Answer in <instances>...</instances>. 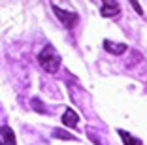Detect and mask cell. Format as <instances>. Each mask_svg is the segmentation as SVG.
Segmentation results:
<instances>
[{
  "label": "cell",
  "mask_w": 147,
  "mask_h": 145,
  "mask_svg": "<svg viewBox=\"0 0 147 145\" xmlns=\"http://www.w3.org/2000/svg\"><path fill=\"white\" fill-rule=\"evenodd\" d=\"M130 4H132V8H134L136 11L140 13V15H142V13H143V11H142V8H140V6H138V2H130Z\"/></svg>",
  "instance_id": "obj_9"
},
{
  "label": "cell",
  "mask_w": 147,
  "mask_h": 145,
  "mask_svg": "<svg viewBox=\"0 0 147 145\" xmlns=\"http://www.w3.org/2000/svg\"><path fill=\"white\" fill-rule=\"evenodd\" d=\"M53 11H55V15L59 19H61V23L64 26H68V28H72V26L78 25L79 17H78V13H74V11H64L62 8H59V6H51Z\"/></svg>",
  "instance_id": "obj_2"
},
{
  "label": "cell",
  "mask_w": 147,
  "mask_h": 145,
  "mask_svg": "<svg viewBox=\"0 0 147 145\" xmlns=\"http://www.w3.org/2000/svg\"><path fill=\"white\" fill-rule=\"evenodd\" d=\"M0 134H2V145H17V141H15V134H13V130L9 126H2V130H0Z\"/></svg>",
  "instance_id": "obj_6"
},
{
  "label": "cell",
  "mask_w": 147,
  "mask_h": 145,
  "mask_svg": "<svg viewBox=\"0 0 147 145\" xmlns=\"http://www.w3.org/2000/svg\"><path fill=\"white\" fill-rule=\"evenodd\" d=\"M104 49L108 53H113V55H123V53L128 49L126 43H119V42H111V40H106L104 42Z\"/></svg>",
  "instance_id": "obj_5"
},
{
  "label": "cell",
  "mask_w": 147,
  "mask_h": 145,
  "mask_svg": "<svg viewBox=\"0 0 147 145\" xmlns=\"http://www.w3.org/2000/svg\"><path fill=\"white\" fill-rule=\"evenodd\" d=\"M53 136L59 138V140H64V141H76V136H74V134H68L66 130H62V128H55V130H53Z\"/></svg>",
  "instance_id": "obj_8"
},
{
  "label": "cell",
  "mask_w": 147,
  "mask_h": 145,
  "mask_svg": "<svg viewBox=\"0 0 147 145\" xmlns=\"http://www.w3.org/2000/svg\"><path fill=\"white\" fill-rule=\"evenodd\" d=\"M119 136L123 138V143L125 145H142V140H136L132 134L125 132V130H119Z\"/></svg>",
  "instance_id": "obj_7"
},
{
  "label": "cell",
  "mask_w": 147,
  "mask_h": 145,
  "mask_svg": "<svg viewBox=\"0 0 147 145\" xmlns=\"http://www.w3.org/2000/svg\"><path fill=\"white\" fill-rule=\"evenodd\" d=\"M102 17H117L121 13V8H119V2H102Z\"/></svg>",
  "instance_id": "obj_3"
},
{
  "label": "cell",
  "mask_w": 147,
  "mask_h": 145,
  "mask_svg": "<svg viewBox=\"0 0 147 145\" xmlns=\"http://www.w3.org/2000/svg\"><path fill=\"white\" fill-rule=\"evenodd\" d=\"M38 62L42 64V68L45 70V72H49V74H55L57 70L61 68V55H59V51H57L53 45H45L40 51V55H38Z\"/></svg>",
  "instance_id": "obj_1"
},
{
  "label": "cell",
  "mask_w": 147,
  "mask_h": 145,
  "mask_svg": "<svg viewBox=\"0 0 147 145\" xmlns=\"http://www.w3.org/2000/svg\"><path fill=\"white\" fill-rule=\"evenodd\" d=\"M78 123H79V115L72 109V107H66V111L62 113V124L68 126V128H76Z\"/></svg>",
  "instance_id": "obj_4"
}]
</instances>
